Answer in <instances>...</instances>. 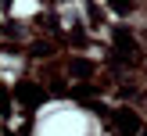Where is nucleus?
I'll list each match as a JSON object with an SVG mask.
<instances>
[{"instance_id": "obj_1", "label": "nucleus", "mask_w": 147, "mask_h": 136, "mask_svg": "<svg viewBox=\"0 0 147 136\" xmlns=\"http://www.w3.org/2000/svg\"><path fill=\"white\" fill-rule=\"evenodd\" d=\"M90 133H93L90 115H83L72 104L47 107L40 115V122H36V136H90Z\"/></svg>"}, {"instance_id": "obj_2", "label": "nucleus", "mask_w": 147, "mask_h": 136, "mask_svg": "<svg viewBox=\"0 0 147 136\" xmlns=\"http://www.w3.org/2000/svg\"><path fill=\"white\" fill-rule=\"evenodd\" d=\"M36 11V0H14V14H32Z\"/></svg>"}]
</instances>
